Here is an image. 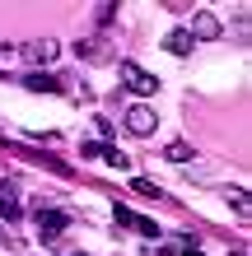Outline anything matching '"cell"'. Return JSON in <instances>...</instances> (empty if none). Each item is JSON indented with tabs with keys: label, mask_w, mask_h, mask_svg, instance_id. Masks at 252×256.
Segmentation results:
<instances>
[{
	"label": "cell",
	"mask_w": 252,
	"mask_h": 256,
	"mask_svg": "<svg viewBox=\"0 0 252 256\" xmlns=\"http://www.w3.org/2000/svg\"><path fill=\"white\" fill-rule=\"evenodd\" d=\"M66 228H70V214H66V210H38V233L47 238V242H56Z\"/></svg>",
	"instance_id": "cell-1"
},
{
	"label": "cell",
	"mask_w": 252,
	"mask_h": 256,
	"mask_svg": "<svg viewBox=\"0 0 252 256\" xmlns=\"http://www.w3.org/2000/svg\"><path fill=\"white\" fill-rule=\"evenodd\" d=\"M122 80H126L131 94H154V88H159V80H154L150 70H140L136 61H122Z\"/></svg>",
	"instance_id": "cell-2"
},
{
	"label": "cell",
	"mask_w": 252,
	"mask_h": 256,
	"mask_svg": "<svg viewBox=\"0 0 252 256\" xmlns=\"http://www.w3.org/2000/svg\"><path fill=\"white\" fill-rule=\"evenodd\" d=\"M154 126H159V116H154V108H145V102H136V108L126 112V130L131 135H154Z\"/></svg>",
	"instance_id": "cell-3"
},
{
	"label": "cell",
	"mask_w": 252,
	"mask_h": 256,
	"mask_svg": "<svg viewBox=\"0 0 252 256\" xmlns=\"http://www.w3.org/2000/svg\"><path fill=\"white\" fill-rule=\"evenodd\" d=\"M112 219H117V224H126V228H136V233H145V238H159L154 219H145V214H136V210H126V205H117V210H112Z\"/></svg>",
	"instance_id": "cell-4"
},
{
	"label": "cell",
	"mask_w": 252,
	"mask_h": 256,
	"mask_svg": "<svg viewBox=\"0 0 252 256\" xmlns=\"http://www.w3.org/2000/svg\"><path fill=\"white\" fill-rule=\"evenodd\" d=\"M56 52H61V47H56L52 38H42V42H28V47H24V56H28L33 66H52V61H56Z\"/></svg>",
	"instance_id": "cell-5"
},
{
	"label": "cell",
	"mask_w": 252,
	"mask_h": 256,
	"mask_svg": "<svg viewBox=\"0 0 252 256\" xmlns=\"http://www.w3.org/2000/svg\"><path fill=\"white\" fill-rule=\"evenodd\" d=\"M24 88H33V94H61V80L56 74H24Z\"/></svg>",
	"instance_id": "cell-6"
},
{
	"label": "cell",
	"mask_w": 252,
	"mask_h": 256,
	"mask_svg": "<svg viewBox=\"0 0 252 256\" xmlns=\"http://www.w3.org/2000/svg\"><path fill=\"white\" fill-rule=\"evenodd\" d=\"M191 38H219V19L210 10H201L196 19H191Z\"/></svg>",
	"instance_id": "cell-7"
},
{
	"label": "cell",
	"mask_w": 252,
	"mask_h": 256,
	"mask_svg": "<svg viewBox=\"0 0 252 256\" xmlns=\"http://www.w3.org/2000/svg\"><path fill=\"white\" fill-rule=\"evenodd\" d=\"M164 47H168L173 56H187V52H191V33H187V28H173V33L164 38Z\"/></svg>",
	"instance_id": "cell-8"
},
{
	"label": "cell",
	"mask_w": 252,
	"mask_h": 256,
	"mask_svg": "<svg viewBox=\"0 0 252 256\" xmlns=\"http://www.w3.org/2000/svg\"><path fill=\"white\" fill-rule=\"evenodd\" d=\"M0 214H5V219L19 214V196H14V186L5 182V177H0Z\"/></svg>",
	"instance_id": "cell-9"
},
{
	"label": "cell",
	"mask_w": 252,
	"mask_h": 256,
	"mask_svg": "<svg viewBox=\"0 0 252 256\" xmlns=\"http://www.w3.org/2000/svg\"><path fill=\"white\" fill-rule=\"evenodd\" d=\"M80 154H84V158H98V163H108V158H112V144H103V140H89V144H80Z\"/></svg>",
	"instance_id": "cell-10"
},
{
	"label": "cell",
	"mask_w": 252,
	"mask_h": 256,
	"mask_svg": "<svg viewBox=\"0 0 252 256\" xmlns=\"http://www.w3.org/2000/svg\"><path fill=\"white\" fill-rule=\"evenodd\" d=\"M229 200H233V210H238V214L247 219V210H252V205H247V191H238V186H233V191H229Z\"/></svg>",
	"instance_id": "cell-11"
},
{
	"label": "cell",
	"mask_w": 252,
	"mask_h": 256,
	"mask_svg": "<svg viewBox=\"0 0 252 256\" xmlns=\"http://www.w3.org/2000/svg\"><path fill=\"white\" fill-rule=\"evenodd\" d=\"M131 186H136V191H140V196H159V186H154V182H150V177H131Z\"/></svg>",
	"instance_id": "cell-12"
},
{
	"label": "cell",
	"mask_w": 252,
	"mask_h": 256,
	"mask_svg": "<svg viewBox=\"0 0 252 256\" xmlns=\"http://www.w3.org/2000/svg\"><path fill=\"white\" fill-rule=\"evenodd\" d=\"M168 158H173V163H187V158H191V149L177 140V144H168Z\"/></svg>",
	"instance_id": "cell-13"
},
{
	"label": "cell",
	"mask_w": 252,
	"mask_h": 256,
	"mask_svg": "<svg viewBox=\"0 0 252 256\" xmlns=\"http://www.w3.org/2000/svg\"><path fill=\"white\" fill-rule=\"evenodd\" d=\"M70 256H89V252H70Z\"/></svg>",
	"instance_id": "cell-14"
},
{
	"label": "cell",
	"mask_w": 252,
	"mask_h": 256,
	"mask_svg": "<svg viewBox=\"0 0 252 256\" xmlns=\"http://www.w3.org/2000/svg\"><path fill=\"white\" fill-rule=\"evenodd\" d=\"M182 256H201V252H182Z\"/></svg>",
	"instance_id": "cell-15"
}]
</instances>
